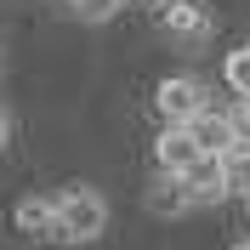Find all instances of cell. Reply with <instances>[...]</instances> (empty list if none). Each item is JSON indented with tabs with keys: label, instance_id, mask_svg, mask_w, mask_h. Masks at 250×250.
Instances as JSON below:
<instances>
[{
	"label": "cell",
	"instance_id": "6da1fadb",
	"mask_svg": "<svg viewBox=\"0 0 250 250\" xmlns=\"http://www.w3.org/2000/svg\"><path fill=\"white\" fill-rule=\"evenodd\" d=\"M108 228V199L97 193V188H68L57 193V233L62 245H85Z\"/></svg>",
	"mask_w": 250,
	"mask_h": 250
},
{
	"label": "cell",
	"instance_id": "7a4b0ae2",
	"mask_svg": "<svg viewBox=\"0 0 250 250\" xmlns=\"http://www.w3.org/2000/svg\"><path fill=\"white\" fill-rule=\"evenodd\" d=\"M154 108L165 114V125H188V120H199L210 103H205V85H199L193 74H171V80H159Z\"/></svg>",
	"mask_w": 250,
	"mask_h": 250
},
{
	"label": "cell",
	"instance_id": "3957f363",
	"mask_svg": "<svg viewBox=\"0 0 250 250\" xmlns=\"http://www.w3.org/2000/svg\"><path fill=\"white\" fill-rule=\"evenodd\" d=\"M199 159H205V154H199V142L188 137V125H165V131H159V142H154L159 176H188Z\"/></svg>",
	"mask_w": 250,
	"mask_h": 250
},
{
	"label": "cell",
	"instance_id": "277c9868",
	"mask_svg": "<svg viewBox=\"0 0 250 250\" xmlns=\"http://www.w3.org/2000/svg\"><path fill=\"white\" fill-rule=\"evenodd\" d=\"M188 137L199 142V154H233L239 148V125H233V114H216V108H205L199 120H188Z\"/></svg>",
	"mask_w": 250,
	"mask_h": 250
},
{
	"label": "cell",
	"instance_id": "5b68a950",
	"mask_svg": "<svg viewBox=\"0 0 250 250\" xmlns=\"http://www.w3.org/2000/svg\"><path fill=\"white\" fill-rule=\"evenodd\" d=\"M12 222H17V233H23V239L62 245V233H57V199H17Z\"/></svg>",
	"mask_w": 250,
	"mask_h": 250
},
{
	"label": "cell",
	"instance_id": "8992f818",
	"mask_svg": "<svg viewBox=\"0 0 250 250\" xmlns=\"http://www.w3.org/2000/svg\"><path fill=\"white\" fill-rule=\"evenodd\" d=\"M159 23H165V34H176V40H205V29H210V17L193 6V0H171V6L159 12Z\"/></svg>",
	"mask_w": 250,
	"mask_h": 250
},
{
	"label": "cell",
	"instance_id": "52a82bcc",
	"mask_svg": "<svg viewBox=\"0 0 250 250\" xmlns=\"http://www.w3.org/2000/svg\"><path fill=\"white\" fill-rule=\"evenodd\" d=\"M182 182H188V193H193L199 205H205V199H228V176H222V159H216V154H205Z\"/></svg>",
	"mask_w": 250,
	"mask_h": 250
},
{
	"label": "cell",
	"instance_id": "ba28073f",
	"mask_svg": "<svg viewBox=\"0 0 250 250\" xmlns=\"http://www.w3.org/2000/svg\"><path fill=\"white\" fill-rule=\"evenodd\" d=\"M188 205H193V193H188L182 176H159V182L148 188V210H154V216H182Z\"/></svg>",
	"mask_w": 250,
	"mask_h": 250
},
{
	"label": "cell",
	"instance_id": "9c48e42d",
	"mask_svg": "<svg viewBox=\"0 0 250 250\" xmlns=\"http://www.w3.org/2000/svg\"><path fill=\"white\" fill-rule=\"evenodd\" d=\"M222 176H228V193L250 199V142H239L233 154H222Z\"/></svg>",
	"mask_w": 250,
	"mask_h": 250
},
{
	"label": "cell",
	"instance_id": "30bf717a",
	"mask_svg": "<svg viewBox=\"0 0 250 250\" xmlns=\"http://www.w3.org/2000/svg\"><path fill=\"white\" fill-rule=\"evenodd\" d=\"M222 80H228V91L245 103L250 97V46H239V51H228V62H222Z\"/></svg>",
	"mask_w": 250,
	"mask_h": 250
},
{
	"label": "cell",
	"instance_id": "8fae6325",
	"mask_svg": "<svg viewBox=\"0 0 250 250\" xmlns=\"http://www.w3.org/2000/svg\"><path fill=\"white\" fill-rule=\"evenodd\" d=\"M68 12H74V17H85V23H103V17H114V12H120V0H68Z\"/></svg>",
	"mask_w": 250,
	"mask_h": 250
},
{
	"label": "cell",
	"instance_id": "7c38bea8",
	"mask_svg": "<svg viewBox=\"0 0 250 250\" xmlns=\"http://www.w3.org/2000/svg\"><path fill=\"white\" fill-rule=\"evenodd\" d=\"M233 125H239V142H250V97L239 103V114H233Z\"/></svg>",
	"mask_w": 250,
	"mask_h": 250
},
{
	"label": "cell",
	"instance_id": "4fadbf2b",
	"mask_svg": "<svg viewBox=\"0 0 250 250\" xmlns=\"http://www.w3.org/2000/svg\"><path fill=\"white\" fill-rule=\"evenodd\" d=\"M6 137H12V120H6V114H0V148H6Z\"/></svg>",
	"mask_w": 250,
	"mask_h": 250
},
{
	"label": "cell",
	"instance_id": "5bb4252c",
	"mask_svg": "<svg viewBox=\"0 0 250 250\" xmlns=\"http://www.w3.org/2000/svg\"><path fill=\"white\" fill-rule=\"evenodd\" d=\"M233 250H250V245H233Z\"/></svg>",
	"mask_w": 250,
	"mask_h": 250
},
{
	"label": "cell",
	"instance_id": "9a60e30c",
	"mask_svg": "<svg viewBox=\"0 0 250 250\" xmlns=\"http://www.w3.org/2000/svg\"><path fill=\"white\" fill-rule=\"evenodd\" d=\"M245 210H250V199H245Z\"/></svg>",
	"mask_w": 250,
	"mask_h": 250
},
{
	"label": "cell",
	"instance_id": "2e32d148",
	"mask_svg": "<svg viewBox=\"0 0 250 250\" xmlns=\"http://www.w3.org/2000/svg\"><path fill=\"white\" fill-rule=\"evenodd\" d=\"M148 6H154V0H148Z\"/></svg>",
	"mask_w": 250,
	"mask_h": 250
}]
</instances>
